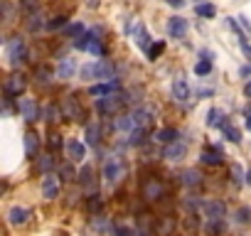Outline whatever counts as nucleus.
Instances as JSON below:
<instances>
[{"label": "nucleus", "instance_id": "nucleus-1", "mask_svg": "<svg viewBox=\"0 0 251 236\" xmlns=\"http://www.w3.org/2000/svg\"><path fill=\"white\" fill-rule=\"evenodd\" d=\"M25 54H27V45H25L23 37L8 40V59H10L13 67H20V64L25 62Z\"/></svg>", "mask_w": 251, "mask_h": 236}, {"label": "nucleus", "instance_id": "nucleus-2", "mask_svg": "<svg viewBox=\"0 0 251 236\" xmlns=\"http://www.w3.org/2000/svg\"><path fill=\"white\" fill-rule=\"evenodd\" d=\"M143 197H146L148 202H158V199L163 197V182H160L155 175H148V177L143 180Z\"/></svg>", "mask_w": 251, "mask_h": 236}, {"label": "nucleus", "instance_id": "nucleus-3", "mask_svg": "<svg viewBox=\"0 0 251 236\" xmlns=\"http://www.w3.org/2000/svg\"><path fill=\"white\" fill-rule=\"evenodd\" d=\"M202 209H204V216H207L212 224H219V221L224 219V214H226V207H224V202H219V199H207V202L202 204Z\"/></svg>", "mask_w": 251, "mask_h": 236}, {"label": "nucleus", "instance_id": "nucleus-4", "mask_svg": "<svg viewBox=\"0 0 251 236\" xmlns=\"http://www.w3.org/2000/svg\"><path fill=\"white\" fill-rule=\"evenodd\" d=\"M123 96H118V94H108V96H101L99 101H96V108L101 111V113H118L121 111V106H123Z\"/></svg>", "mask_w": 251, "mask_h": 236}, {"label": "nucleus", "instance_id": "nucleus-5", "mask_svg": "<svg viewBox=\"0 0 251 236\" xmlns=\"http://www.w3.org/2000/svg\"><path fill=\"white\" fill-rule=\"evenodd\" d=\"M18 111L23 113L25 121H40V106L35 103V98H18Z\"/></svg>", "mask_w": 251, "mask_h": 236}, {"label": "nucleus", "instance_id": "nucleus-6", "mask_svg": "<svg viewBox=\"0 0 251 236\" xmlns=\"http://www.w3.org/2000/svg\"><path fill=\"white\" fill-rule=\"evenodd\" d=\"M25 89H27V79L23 74H13V76L5 79V94L8 96H20Z\"/></svg>", "mask_w": 251, "mask_h": 236}, {"label": "nucleus", "instance_id": "nucleus-7", "mask_svg": "<svg viewBox=\"0 0 251 236\" xmlns=\"http://www.w3.org/2000/svg\"><path fill=\"white\" fill-rule=\"evenodd\" d=\"M173 98L177 101V103H190V86H187V81H185V76H177L175 81H173Z\"/></svg>", "mask_w": 251, "mask_h": 236}, {"label": "nucleus", "instance_id": "nucleus-8", "mask_svg": "<svg viewBox=\"0 0 251 236\" xmlns=\"http://www.w3.org/2000/svg\"><path fill=\"white\" fill-rule=\"evenodd\" d=\"M121 175H123V167H121L118 158H113V155L106 158V163H103V177H106L108 182H118Z\"/></svg>", "mask_w": 251, "mask_h": 236}, {"label": "nucleus", "instance_id": "nucleus-9", "mask_svg": "<svg viewBox=\"0 0 251 236\" xmlns=\"http://www.w3.org/2000/svg\"><path fill=\"white\" fill-rule=\"evenodd\" d=\"M42 194L47 199H57L59 197V177H54L52 172L42 177Z\"/></svg>", "mask_w": 251, "mask_h": 236}, {"label": "nucleus", "instance_id": "nucleus-10", "mask_svg": "<svg viewBox=\"0 0 251 236\" xmlns=\"http://www.w3.org/2000/svg\"><path fill=\"white\" fill-rule=\"evenodd\" d=\"M62 113L69 118V121H84V113H81V106H76V101L69 96L62 101Z\"/></svg>", "mask_w": 251, "mask_h": 236}, {"label": "nucleus", "instance_id": "nucleus-11", "mask_svg": "<svg viewBox=\"0 0 251 236\" xmlns=\"http://www.w3.org/2000/svg\"><path fill=\"white\" fill-rule=\"evenodd\" d=\"M168 160H173V163H180L185 155H187V145L185 143H180V141H175V143H170V145H165V153H163Z\"/></svg>", "mask_w": 251, "mask_h": 236}, {"label": "nucleus", "instance_id": "nucleus-12", "mask_svg": "<svg viewBox=\"0 0 251 236\" xmlns=\"http://www.w3.org/2000/svg\"><path fill=\"white\" fill-rule=\"evenodd\" d=\"M168 35L170 37H185L187 35V20L185 18H170L168 20Z\"/></svg>", "mask_w": 251, "mask_h": 236}, {"label": "nucleus", "instance_id": "nucleus-13", "mask_svg": "<svg viewBox=\"0 0 251 236\" xmlns=\"http://www.w3.org/2000/svg\"><path fill=\"white\" fill-rule=\"evenodd\" d=\"M94 79H103V81H116V69L106 62H96L94 64Z\"/></svg>", "mask_w": 251, "mask_h": 236}, {"label": "nucleus", "instance_id": "nucleus-14", "mask_svg": "<svg viewBox=\"0 0 251 236\" xmlns=\"http://www.w3.org/2000/svg\"><path fill=\"white\" fill-rule=\"evenodd\" d=\"M67 153H69V158H72V160L81 163V160L86 158V145H84L79 138H72V141L67 143Z\"/></svg>", "mask_w": 251, "mask_h": 236}, {"label": "nucleus", "instance_id": "nucleus-15", "mask_svg": "<svg viewBox=\"0 0 251 236\" xmlns=\"http://www.w3.org/2000/svg\"><path fill=\"white\" fill-rule=\"evenodd\" d=\"M133 40H136V45L141 47V49H151V37H148V32H146V25L143 23H138L136 27H133Z\"/></svg>", "mask_w": 251, "mask_h": 236}, {"label": "nucleus", "instance_id": "nucleus-16", "mask_svg": "<svg viewBox=\"0 0 251 236\" xmlns=\"http://www.w3.org/2000/svg\"><path fill=\"white\" fill-rule=\"evenodd\" d=\"M74 71H76L74 59L64 57V59L59 62V67H57V79H72V76H74Z\"/></svg>", "mask_w": 251, "mask_h": 236}, {"label": "nucleus", "instance_id": "nucleus-17", "mask_svg": "<svg viewBox=\"0 0 251 236\" xmlns=\"http://www.w3.org/2000/svg\"><path fill=\"white\" fill-rule=\"evenodd\" d=\"M116 89H118V81H108V84L89 86V94L91 96H108V94H116Z\"/></svg>", "mask_w": 251, "mask_h": 236}, {"label": "nucleus", "instance_id": "nucleus-18", "mask_svg": "<svg viewBox=\"0 0 251 236\" xmlns=\"http://www.w3.org/2000/svg\"><path fill=\"white\" fill-rule=\"evenodd\" d=\"M207 126H209V128H224V126H226L224 113H222L219 108H209V113H207Z\"/></svg>", "mask_w": 251, "mask_h": 236}, {"label": "nucleus", "instance_id": "nucleus-19", "mask_svg": "<svg viewBox=\"0 0 251 236\" xmlns=\"http://www.w3.org/2000/svg\"><path fill=\"white\" fill-rule=\"evenodd\" d=\"M37 153H40V138L30 131V133L25 136V155H27V158H35Z\"/></svg>", "mask_w": 251, "mask_h": 236}, {"label": "nucleus", "instance_id": "nucleus-20", "mask_svg": "<svg viewBox=\"0 0 251 236\" xmlns=\"http://www.w3.org/2000/svg\"><path fill=\"white\" fill-rule=\"evenodd\" d=\"M8 216H10V224H13V226H23V224L27 221V216H30V212H27L25 207H13Z\"/></svg>", "mask_w": 251, "mask_h": 236}, {"label": "nucleus", "instance_id": "nucleus-21", "mask_svg": "<svg viewBox=\"0 0 251 236\" xmlns=\"http://www.w3.org/2000/svg\"><path fill=\"white\" fill-rule=\"evenodd\" d=\"M131 121H133V128H146L148 121H151V113L143 111V108H138V111L131 113Z\"/></svg>", "mask_w": 251, "mask_h": 236}, {"label": "nucleus", "instance_id": "nucleus-22", "mask_svg": "<svg viewBox=\"0 0 251 236\" xmlns=\"http://www.w3.org/2000/svg\"><path fill=\"white\" fill-rule=\"evenodd\" d=\"M99 141H101V128H99V123H86V143H89V145H99Z\"/></svg>", "mask_w": 251, "mask_h": 236}, {"label": "nucleus", "instance_id": "nucleus-23", "mask_svg": "<svg viewBox=\"0 0 251 236\" xmlns=\"http://www.w3.org/2000/svg\"><path fill=\"white\" fill-rule=\"evenodd\" d=\"M155 141H158V143L170 145V143H175V141H177V131H175V128H163V131H158V133H155Z\"/></svg>", "mask_w": 251, "mask_h": 236}, {"label": "nucleus", "instance_id": "nucleus-24", "mask_svg": "<svg viewBox=\"0 0 251 236\" xmlns=\"http://www.w3.org/2000/svg\"><path fill=\"white\" fill-rule=\"evenodd\" d=\"M202 160H204L207 165H219V163H222V153H219V150H214V148H204Z\"/></svg>", "mask_w": 251, "mask_h": 236}, {"label": "nucleus", "instance_id": "nucleus-25", "mask_svg": "<svg viewBox=\"0 0 251 236\" xmlns=\"http://www.w3.org/2000/svg\"><path fill=\"white\" fill-rule=\"evenodd\" d=\"M54 76H57V74H52L47 67H40V69H37V84H40V86H50Z\"/></svg>", "mask_w": 251, "mask_h": 236}, {"label": "nucleus", "instance_id": "nucleus-26", "mask_svg": "<svg viewBox=\"0 0 251 236\" xmlns=\"http://www.w3.org/2000/svg\"><path fill=\"white\" fill-rule=\"evenodd\" d=\"M182 182H185L187 187H200V182H202V175H200L197 170H187V172L182 175Z\"/></svg>", "mask_w": 251, "mask_h": 236}, {"label": "nucleus", "instance_id": "nucleus-27", "mask_svg": "<svg viewBox=\"0 0 251 236\" xmlns=\"http://www.w3.org/2000/svg\"><path fill=\"white\" fill-rule=\"evenodd\" d=\"M113 126H116V131H136L133 128V121H131V113L128 116H118Z\"/></svg>", "mask_w": 251, "mask_h": 236}, {"label": "nucleus", "instance_id": "nucleus-28", "mask_svg": "<svg viewBox=\"0 0 251 236\" xmlns=\"http://www.w3.org/2000/svg\"><path fill=\"white\" fill-rule=\"evenodd\" d=\"M37 167H40V172L50 175V172H52V167H54V158H52V155H40Z\"/></svg>", "mask_w": 251, "mask_h": 236}, {"label": "nucleus", "instance_id": "nucleus-29", "mask_svg": "<svg viewBox=\"0 0 251 236\" xmlns=\"http://www.w3.org/2000/svg\"><path fill=\"white\" fill-rule=\"evenodd\" d=\"M45 25H50V23H45V18L42 15H37V13H32V18H30V23H27V27H30V32H40Z\"/></svg>", "mask_w": 251, "mask_h": 236}, {"label": "nucleus", "instance_id": "nucleus-30", "mask_svg": "<svg viewBox=\"0 0 251 236\" xmlns=\"http://www.w3.org/2000/svg\"><path fill=\"white\" fill-rule=\"evenodd\" d=\"M195 10H197V15H202V18H214V15H217V8L209 5V3H200Z\"/></svg>", "mask_w": 251, "mask_h": 236}, {"label": "nucleus", "instance_id": "nucleus-31", "mask_svg": "<svg viewBox=\"0 0 251 236\" xmlns=\"http://www.w3.org/2000/svg\"><path fill=\"white\" fill-rule=\"evenodd\" d=\"M222 131H224L226 141H231V143H239V141H241V133H239V128H234L231 123H226V126H224Z\"/></svg>", "mask_w": 251, "mask_h": 236}, {"label": "nucleus", "instance_id": "nucleus-32", "mask_svg": "<svg viewBox=\"0 0 251 236\" xmlns=\"http://www.w3.org/2000/svg\"><path fill=\"white\" fill-rule=\"evenodd\" d=\"M209 71H212V62H209V59H202V62L195 64V74H197V76H207Z\"/></svg>", "mask_w": 251, "mask_h": 236}, {"label": "nucleus", "instance_id": "nucleus-33", "mask_svg": "<svg viewBox=\"0 0 251 236\" xmlns=\"http://www.w3.org/2000/svg\"><path fill=\"white\" fill-rule=\"evenodd\" d=\"M86 209H89L91 214H99V212H101V197H99V194H91V197L86 199Z\"/></svg>", "mask_w": 251, "mask_h": 236}, {"label": "nucleus", "instance_id": "nucleus-34", "mask_svg": "<svg viewBox=\"0 0 251 236\" xmlns=\"http://www.w3.org/2000/svg\"><path fill=\"white\" fill-rule=\"evenodd\" d=\"M163 49H165V42H153V45H151V49H148V59H153V62H155V59L163 54Z\"/></svg>", "mask_w": 251, "mask_h": 236}, {"label": "nucleus", "instance_id": "nucleus-35", "mask_svg": "<svg viewBox=\"0 0 251 236\" xmlns=\"http://www.w3.org/2000/svg\"><path fill=\"white\" fill-rule=\"evenodd\" d=\"M146 141V128H136V131H131V145H141Z\"/></svg>", "mask_w": 251, "mask_h": 236}, {"label": "nucleus", "instance_id": "nucleus-36", "mask_svg": "<svg viewBox=\"0 0 251 236\" xmlns=\"http://www.w3.org/2000/svg\"><path fill=\"white\" fill-rule=\"evenodd\" d=\"M59 175H62V180H67V182L76 180V172H74L72 165H62V167H59Z\"/></svg>", "mask_w": 251, "mask_h": 236}, {"label": "nucleus", "instance_id": "nucleus-37", "mask_svg": "<svg viewBox=\"0 0 251 236\" xmlns=\"http://www.w3.org/2000/svg\"><path fill=\"white\" fill-rule=\"evenodd\" d=\"M89 52L99 57V54H103V45H101L96 37H91V40H89Z\"/></svg>", "mask_w": 251, "mask_h": 236}, {"label": "nucleus", "instance_id": "nucleus-38", "mask_svg": "<svg viewBox=\"0 0 251 236\" xmlns=\"http://www.w3.org/2000/svg\"><path fill=\"white\" fill-rule=\"evenodd\" d=\"M64 32H67L69 37H74V35L79 37V35L84 32V25H81V23H74V25H69V27H64Z\"/></svg>", "mask_w": 251, "mask_h": 236}, {"label": "nucleus", "instance_id": "nucleus-39", "mask_svg": "<svg viewBox=\"0 0 251 236\" xmlns=\"http://www.w3.org/2000/svg\"><path fill=\"white\" fill-rule=\"evenodd\" d=\"M231 180H234L236 185H241V182L246 180V177H244V170H241V165H234V167H231Z\"/></svg>", "mask_w": 251, "mask_h": 236}, {"label": "nucleus", "instance_id": "nucleus-40", "mask_svg": "<svg viewBox=\"0 0 251 236\" xmlns=\"http://www.w3.org/2000/svg\"><path fill=\"white\" fill-rule=\"evenodd\" d=\"M79 180H81V185H86V187H91V182H94V177H91V167L86 165L84 170H81V175H79Z\"/></svg>", "mask_w": 251, "mask_h": 236}, {"label": "nucleus", "instance_id": "nucleus-41", "mask_svg": "<svg viewBox=\"0 0 251 236\" xmlns=\"http://www.w3.org/2000/svg\"><path fill=\"white\" fill-rule=\"evenodd\" d=\"M20 8H23L25 13H35V10H37V0H23Z\"/></svg>", "mask_w": 251, "mask_h": 236}, {"label": "nucleus", "instance_id": "nucleus-42", "mask_svg": "<svg viewBox=\"0 0 251 236\" xmlns=\"http://www.w3.org/2000/svg\"><path fill=\"white\" fill-rule=\"evenodd\" d=\"M47 145H50V150H52V153H54V150H57V148H59V145H62V138H59V136H54V133H52V136H50V141H47Z\"/></svg>", "mask_w": 251, "mask_h": 236}, {"label": "nucleus", "instance_id": "nucleus-43", "mask_svg": "<svg viewBox=\"0 0 251 236\" xmlns=\"http://www.w3.org/2000/svg\"><path fill=\"white\" fill-rule=\"evenodd\" d=\"M64 25H67V18H64V15H59V18L50 20V27H52V30H57V27H64Z\"/></svg>", "mask_w": 251, "mask_h": 236}, {"label": "nucleus", "instance_id": "nucleus-44", "mask_svg": "<svg viewBox=\"0 0 251 236\" xmlns=\"http://www.w3.org/2000/svg\"><path fill=\"white\" fill-rule=\"evenodd\" d=\"M113 236H133V229H128V226H116Z\"/></svg>", "mask_w": 251, "mask_h": 236}, {"label": "nucleus", "instance_id": "nucleus-45", "mask_svg": "<svg viewBox=\"0 0 251 236\" xmlns=\"http://www.w3.org/2000/svg\"><path fill=\"white\" fill-rule=\"evenodd\" d=\"M57 116H59V113H57V106H50V108H47V123H54Z\"/></svg>", "mask_w": 251, "mask_h": 236}, {"label": "nucleus", "instance_id": "nucleus-46", "mask_svg": "<svg viewBox=\"0 0 251 236\" xmlns=\"http://www.w3.org/2000/svg\"><path fill=\"white\" fill-rule=\"evenodd\" d=\"M239 25H241V27H246V30H249V35H251V23H249L244 15H239Z\"/></svg>", "mask_w": 251, "mask_h": 236}, {"label": "nucleus", "instance_id": "nucleus-47", "mask_svg": "<svg viewBox=\"0 0 251 236\" xmlns=\"http://www.w3.org/2000/svg\"><path fill=\"white\" fill-rule=\"evenodd\" d=\"M241 49H244V54L249 57V62H251V47L246 45V42H241Z\"/></svg>", "mask_w": 251, "mask_h": 236}, {"label": "nucleus", "instance_id": "nucleus-48", "mask_svg": "<svg viewBox=\"0 0 251 236\" xmlns=\"http://www.w3.org/2000/svg\"><path fill=\"white\" fill-rule=\"evenodd\" d=\"M239 219L246 221V219H249V209H241V212H239Z\"/></svg>", "mask_w": 251, "mask_h": 236}, {"label": "nucleus", "instance_id": "nucleus-49", "mask_svg": "<svg viewBox=\"0 0 251 236\" xmlns=\"http://www.w3.org/2000/svg\"><path fill=\"white\" fill-rule=\"evenodd\" d=\"M244 94H246V96H249V98H251V81H249V84H246V86H244Z\"/></svg>", "mask_w": 251, "mask_h": 236}, {"label": "nucleus", "instance_id": "nucleus-50", "mask_svg": "<svg viewBox=\"0 0 251 236\" xmlns=\"http://www.w3.org/2000/svg\"><path fill=\"white\" fill-rule=\"evenodd\" d=\"M168 3H170V5H182L185 0H168Z\"/></svg>", "mask_w": 251, "mask_h": 236}, {"label": "nucleus", "instance_id": "nucleus-51", "mask_svg": "<svg viewBox=\"0 0 251 236\" xmlns=\"http://www.w3.org/2000/svg\"><path fill=\"white\" fill-rule=\"evenodd\" d=\"M246 128L251 131V116H246Z\"/></svg>", "mask_w": 251, "mask_h": 236}, {"label": "nucleus", "instance_id": "nucleus-52", "mask_svg": "<svg viewBox=\"0 0 251 236\" xmlns=\"http://www.w3.org/2000/svg\"><path fill=\"white\" fill-rule=\"evenodd\" d=\"M246 185H251V170L246 172Z\"/></svg>", "mask_w": 251, "mask_h": 236}, {"label": "nucleus", "instance_id": "nucleus-53", "mask_svg": "<svg viewBox=\"0 0 251 236\" xmlns=\"http://www.w3.org/2000/svg\"><path fill=\"white\" fill-rule=\"evenodd\" d=\"M59 236H69V234H59Z\"/></svg>", "mask_w": 251, "mask_h": 236}]
</instances>
